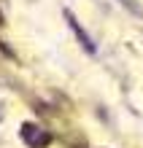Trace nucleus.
<instances>
[{
    "instance_id": "1",
    "label": "nucleus",
    "mask_w": 143,
    "mask_h": 148,
    "mask_svg": "<svg viewBox=\"0 0 143 148\" xmlns=\"http://www.w3.org/2000/svg\"><path fill=\"white\" fill-rule=\"evenodd\" d=\"M22 140L30 148H46L51 143V135L46 132V129H41L38 124H24L22 127Z\"/></svg>"
},
{
    "instance_id": "2",
    "label": "nucleus",
    "mask_w": 143,
    "mask_h": 148,
    "mask_svg": "<svg viewBox=\"0 0 143 148\" xmlns=\"http://www.w3.org/2000/svg\"><path fill=\"white\" fill-rule=\"evenodd\" d=\"M65 19H68V24H70V30L76 32V38H78V43H81V46H84V51H86V54H95V51H97V46H95V40L89 38V35H86V30H84L81 24L76 22V16L70 14V11H65Z\"/></svg>"
},
{
    "instance_id": "3",
    "label": "nucleus",
    "mask_w": 143,
    "mask_h": 148,
    "mask_svg": "<svg viewBox=\"0 0 143 148\" xmlns=\"http://www.w3.org/2000/svg\"><path fill=\"white\" fill-rule=\"evenodd\" d=\"M122 3H124V5H127V8H130V11H132V14H135V16H140V8L135 5V0H122Z\"/></svg>"
}]
</instances>
